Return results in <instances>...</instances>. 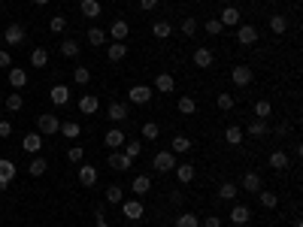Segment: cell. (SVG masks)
<instances>
[{
	"instance_id": "obj_58",
	"label": "cell",
	"mask_w": 303,
	"mask_h": 227,
	"mask_svg": "<svg viewBox=\"0 0 303 227\" xmlns=\"http://www.w3.org/2000/svg\"><path fill=\"white\" fill-rule=\"evenodd\" d=\"M36 6H46V3H49V0H34Z\"/></svg>"
},
{
	"instance_id": "obj_43",
	"label": "cell",
	"mask_w": 303,
	"mask_h": 227,
	"mask_svg": "<svg viewBox=\"0 0 303 227\" xmlns=\"http://www.w3.org/2000/svg\"><path fill=\"white\" fill-rule=\"evenodd\" d=\"M46 170H49V163L43 161V158H34V161L28 163V173H31V176H43Z\"/></svg>"
},
{
	"instance_id": "obj_24",
	"label": "cell",
	"mask_w": 303,
	"mask_h": 227,
	"mask_svg": "<svg viewBox=\"0 0 303 227\" xmlns=\"http://www.w3.org/2000/svg\"><path fill=\"white\" fill-rule=\"evenodd\" d=\"M218 22H221L225 28H236V25H239V9H236V6H225L221 15H218Z\"/></svg>"
},
{
	"instance_id": "obj_12",
	"label": "cell",
	"mask_w": 303,
	"mask_h": 227,
	"mask_svg": "<svg viewBox=\"0 0 303 227\" xmlns=\"http://www.w3.org/2000/svg\"><path fill=\"white\" fill-rule=\"evenodd\" d=\"M128 33H131V25H128L125 18H115V22L109 25V36H112V43H125V39H128Z\"/></svg>"
},
{
	"instance_id": "obj_50",
	"label": "cell",
	"mask_w": 303,
	"mask_h": 227,
	"mask_svg": "<svg viewBox=\"0 0 303 227\" xmlns=\"http://www.w3.org/2000/svg\"><path fill=\"white\" fill-rule=\"evenodd\" d=\"M64 28H67V18H64V15H55V18L49 22V31L52 33H64Z\"/></svg>"
},
{
	"instance_id": "obj_60",
	"label": "cell",
	"mask_w": 303,
	"mask_h": 227,
	"mask_svg": "<svg viewBox=\"0 0 303 227\" xmlns=\"http://www.w3.org/2000/svg\"><path fill=\"white\" fill-rule=\"evenodd\" d=\"M0 3H3V0H0Z\"/></svg>"
},
{
	"instance_id": "obj_53",
	"label": "cell",
	"mask_w": 303,
	"mask_h": 227,
	"mask_svg": "<svg viewBox=\"0 0 303 227\" xmlns=\"http://www.w3.org/2000/svg\"><path fill=\"white\" fill-rule=\"evenodd\" d=\"M158 3H161V0H139V9H143V12H152V9H158Z\"/></svg>"
},
{
	"instance_id": "obj_16",
	"label": "cell",
	"mask_w": 303,
	"mask_h": 227,
	"mask_svg": "<svg viewBox=\"0 0 303 227\" xmlns=\"http://www.w3.org/2000/svg\"><path fill=\"white\" fill-rule=\"evenodd\" d=\"M49 100H52L55 106H67L70 88H67V85H52V88H49Z\"/></svg>"
},
{
	"instance_id": "obj_52",
	"label": "cell",
	"mask_w": 303,
	"mask_h": 227,
	"mask_svg": "<svg viewBox=\"0 0 303 227\" xmlns=\"http://www.w3.org/2000/svg\"><path fill=\"white\" fill-rule=\"evenodd\" d=\"M85 158V152H82V146H73V149H67V161L70 163H79Z\"/></svg>"
},
{
	"instance_id": "obj_54",
	"label": "cell",
	"mask_w": 303,
	"mask_h": 227,
	"mask_svg": "<svg viewBox=\"0 0 303 227\" xmlns=\"http://www.w3.org/2000/svg\"><path fill=\"white\" fill-rule=\"evenodd\" d=\"M9 133H12V121H6V118H3V121H0V136L6 139Z\"/></svg>"
},
{
	"instance_id": "obj_17",
	"label": "cell",
	"mask_w": 303,
	"mask_h": 227,
	"mask_svg": "<svg viewBox=\"0 0 303 227\" xmlns=\"http://www.w3.org/2000/svg\"><path fill=\"white\" fill-rule=\"evenodd\" d=\"M9 85H12L15 91H22V88L28 85V70H22V67H9Z\"/></svg>"
},
{
	"instance_id": "obj_5",
	"label": "cell",
	"mask_w": 303,
	"mask_h": 227,
	"mask_svg": "<svg viewBox=\"0 0 303 227\" xmlns=\"http://www.w3.org/2000/svg\"><path fill=\"white\" fill-rule=\"evenodd\" d=\"M152 97H155V88H149V85H134V88L128 91V100L136 103V106H146Z\"/></svg>"
},
{
	"instance_id": "obj_46",
	"label": "cell",
	"mask_w": 303,
	"mask_h": 227,
	"mask_svg": "<svg viewBox=\"0 0 303 227\" xmlns=\"http://www.w3.org/2000/svg\"><path fill=\"white\" fill-rule=\"evenodd\" d=\"M158 136H161V128L155 121H146L143 125V139H158Z\"/></svg>"
},
{
	"instance_id": "obj_39",
	"label": "cell",
	"mask_w": 303,
	"mask_h": 227,
	"mask_svg": "<svg viewBox=\"0 0 303 227\" xmlns=\"http://www.w3.org/2000/svg\"><path fill=\"white\" fill-rule=\"evenodd\" d=\"M46 64H49V52H46V49H34V52H31V67H39V70H43Z\"/></svg>"
},
{
	"instance_id": "obj_44",
	"label": "cell",
	"mask_w": 303,
	"mask_h": 227,
	"mask_svg": "<svg viewBox=\"0 0 303 227\" xmlns=\"http://www.w3.org/2000/svg\"><path fill=\"white\" fill-rule=\"evenodd\" d=\"M179 31L185 33V36H194V33H197V18H191V15H188V18H182Z\"/></svg>"
},
{
	"instance_id": "obj_11",
	"label": "cell",
	"mask_w": 303,
	"mask_h": 227,
	"mask_svg": "<svg viewBox=\"0 0 303 227\" xmlns=\"http://www.w3.org/2000/svg\"><path fill=\"white\" fill-rule=\"evenodd\" d=\"M79 185H82V188H94V185H97V167L82 163V167H79Z\"/></svg>"
},
{
	"instance_id": "obj_38",
	"label": "cell",
	"mask_w": 303,
	"mask_h": 227,
	"mask_svg": "<svg viewBox=\"0 0 303 227\" xmlns=\"http://www.w3.org/2000/svg\"><path fill=\"white\" fill-rule=\"evenodd\" d=\"M176 227H200V218H197L194 212H182V215L176 218Z\"/></svg>"
},
{
	"instance_id": "obj_3",
	"label": "cell",
	"mask_w": 303,
	"mask_h": 227,
	"mask_svg": "<svg viewBox=\"0 0 303 227\" xmlns=\"http://www.w3.org/2000/svg\"><path fill=\"white\" fill-rule=\"evenodd\" d=\"M252 79H255V73H252V67L246 64H236L231 70V82H234L236 88H246V85H252Z\"/></svg>"
},
{
	"instance_id": "obj_1",
	"label": "cell",
	"mask_w": 303,
	"mask_h": 227,
	"mask_svg": "<svg viewBox=\"0 0 303 227\" xmlns=\"http://www.w3.org/2000/svg\"><path fill=\"white\" fill-rule=\"evenodd\" d=\"M118 206H122V215H125L128 221H139V218L146 215V206H143L139 197H136V200H122Z\"/></svg>"
},
{
	"instance_id": "obj_41",
	"label": "cell",
	"mask_w": 303,
	"mask_h": 227,
	"mask_svg": "<svg viewBox=\"0 0 303 227\" xmlns=\"http://www.w3.org/2000/svg\"><path fill=\"white\" fill-rule=\"evenodd\" d=\"M73 82H76V85H88V82H91V70H88V67H76V70H73Z\"/></svg>"
},
{
	"instance_id": "obj_51",
	"label": "cell",
	"mask_w": 303,
	"mask_h": 227,
	"mask_svg": "<svg viewBox=\"0 0 303 227\" xmlns=\"http://www.w3.org/2000/svg\"><path fill=\"white\" fill-rule=\"evenodd\" d=\"M215 103H218V109H221V112H231V109H234V97H231V94H218Z\"/></svg>"
},
{
	"instance_id": "obj_26",
	"label": "cell",
	"mask_w": 303,
	"mask_h": 227,
	"mask_svg": "<svg viewBox=\"0 0 303 227\" xmlns=\"http://www.w3.org/2000/svg\"><path fill=\"white\" fill-rule=\"evenodd\" d=\"M243 133H249V136H255V139H261V136L267 133V125H264V118H252V121H249V128L243 130Z\"/></svg>"
},
{
	"instance_id": "obj_35",
	"label": "cell",
	"mask_w": 303,
	"mask_h": 227,
	"mask_svg": "<svg viewBox=\"0 0 303 227\" xmlns=\"http://www.w3.org/2000/svg\"><path fill=\"white\" fill-rule=\"evenodd\" d=\"M152 33H155L158 39H170V33H173V25H170L167 18H164V22H155V25H152Z\"/></svg>"
},
{
	"instance_id": "obj_18",
	"label": "cell",
	"mask_w": 303,
	"mask_h": 227,
	"mask_svg": "<svg viewBox=\"0 0 303 227\" xmlns=\"http://www.w3.org/2000/svg\"><path fill=\"white\" fill-rule=\"evenodd\" d=\"M194 176H197L194 163H176V179H179L182 185H191V182H194Z\"/></svg>"
},
{
	"instance_id": "obj_2",
	"label": "cell",
	"mask_w": 303,
	"mask_h": 227,
	"mask_svg": "<svg viewBox=\"0 0 303 227\" xmlns=\"http://www.w3.org/2000/svg\"><path fill=\"white\" fill-rule=\"evenodd\" d=\"M58 128H61V121H58V115H52V112H43V115L36 118V130H39L43 136L58 133Z\"/></svg>"
},
{
	"instance_id": "obj_55",
	"label": "cell",
	"mask_w": 303,
	"mask_h": 227,
	"mask_svg": "<svg viewBox=\"0 0 303 227\" xmlns=\"http://www.w3.org/2000/svg\"><path fill=\"white\" fill-rule=\"evenodd\" d=\"M94 218H97V227H109V224H106V215H103V209H100V206L94 209Z\"/></svg>"
},
{
	"instance_id": "obj_30",
	"label": "cell",
	"mask_w": 303,
	"mask_h": 227,
	"mask_svg": "<svg viewBox=\"0 0 303 227\" xmlns=\"http://www.w3.org/2000/svg\"><path fill=\"white\" fill-rule=\"evenodd\" d=\"M270 31L276 33V36H282V33L288 31V18L285 15H270Z\"/></svg>"
},
{
	"instance_id": "obj_36",
	"label": "cell",
	"mask_w": 303,
	"mask_h": 227,
	"mask_svg": "<svg viewBox=\"0 0 303 227\" xmlns=\"http://www.w3.org/2000/svg\"><path fill=\"white\" fill-rule=\"evenodd\" d=\"M236 191H239L236 182H221V185H218V197H221V200H236Z\"/></svg>"
},
{
	"instance_id": "obj_9",
	"label": "cell",
	"mask_w": 303,
	"mask_h": 227,
	"mask_svg": "<svg viewBox=\"0 0 303 227\" xmlns=\"http://www.w3.org/2000/svg\"><path fill=\"white\" fill-rule=\"evenodd\" d=\"M15 173H18V167L12 161H6V158H0V188H9L12 185V179H15Z\"/></svg>"
},
{
	"instance_id": "obj_8",
	"label": "cell",
	"mask_w": 303,
	"mask_h": 227,
	"mask_svg": "<svg viewBox=\"0 0 303 227\" xmlns=\"http://www.w3.org/2000/svg\"><path fill=\"white\" fill-rule=\"evenodd\" d=\"M103 142H106V149H109V152H118V149L128 142V136H125V130H122V128H112V130H106Z\"/></svg>"
},
{
	"instance_id": "obj_19",
	"label": "cell",
	"mask_w": 303,
	"mask_h": 227,
	"mask_svg": "<svg viewBox=\"0 0 303 227\" xmlns=\"http://www.w3.org/2000/svg\"><path fill=\"white\" fill-rule=\"evenodd\" d=\"M239 191L258 194V191H261V176H258V173H246V176H243V182H239Z\"/></svg>"
},
{
	"instance_id": "obj_10",
	"label": "cell",
	"mask_w": 303,
	"mask_h": 227,
	"mask_svg": "<svg viewBox=\"0 0 303 227\" xmlns=\"http://www.w3.org/2000/svg\"><path fill=\"white\" fill-rule=\"evenodd\" d=\"M106 118H109L112 125H122V121L128 118V103H115V100H112V103L106 106Z\"/></svg>"
},
{
	"instance_id": "obj_21",
	"label": "cell",
	"mask_w": 303,
	"mask_h": 227,
	"mask_svg": "<svg viewBox=\"0 0 303 227\" xmlns=\"http://www.w3.org/2000/svg\"><path fill=\"white\" fill-rule=\"evenodd\" d=\"M106 58H109L112 64H115V61H125V58H128V43H109Z\"/></svg>"
},
{
	"instance_id": "obj_56",
	"label": "cell",
	"mask_w": 303,
	"mask_h": 227,
	"mask_svg": "<svg viewBox=\"0 0 303 227\" xmlns=\"http://www.w3.org/2000/svg\"><path fill=\"white\" fill-rule=\"evenodd\" d=\"M0 67H12V58H9L6 49H0Z\"/></svg>"
},
{
	"instance_id": "obj_22",
	"label": "cell",
	"mask_w": 303,
	"mask_h": 227,
	"mask_svg": "<svg viewBox=\"0 0 303 227\" xmlns=\"http://www.w3.org/2000/svg\"><path fill=\"white\" fill-rule=\"evenodd\" d=\"M170 152H173V155H182V152H191V139H188L185 133H176V136L170 139Z\"/></svg>"
},
{
	"instance_id": "obj_32",
	"label": "cell",
	"mask_w": 303,
	"mask_h": 227,
	"mask_svg": "<svg viewBox=\"0 0 303 227\" xmlns=\"http://www.w3.org/2000/svg\"><path fill=\"white\" fill-rule=\"evenodd\" d=\"M243 136H246V133H243V128H236V125H231V128L225 130V142H228V146H239Z\"/></svg>"
},
{
	"instance_id": "obj_34",
	"label": "cell",
	"mask_w": 303,
	"mask_h": 227,
	"mask_svg": "<svg viewBox=\"0 0 303 227\" xmlns=\"http://www.w3.org/2000/svg\"><path fill=\"white\" fill-rule=\"evenodd\" d=\"M122 200H125V188H122V185H109V188H106V203L118 206Z\"/></svg>"
},
{
	"instance_id": "obj_20",
	"label": "cell",
	"mask_w": 303,
	"mask_h": 227,
	"mask_svg": "<svg viewBox=\"0 0 303 227\" xmlns=\"http://www.w3.org/2000/svg\"><path fill=\"white\" fill-rule=\"evenodd\" d=\"M249 218H252V209L246 203H236L231 209V224H249Z\"/></svg>"
},
{
	"instance_id": "obj_33",
	"label": "cell",
	"mask_w": 303,
	"mask_h": 227,
	"mask_svg": "<svg viewBox=\"0 0 303 227\" xmlns=\"http://www.w3.org/2000/svg\"><path fill=\"white\" fill-rule=\"evenodd\" d=\"M79 52H82V46H79L76 39H64V43H61V55H64V58H79Z\"/></svg>"
},
{
	"instance_id": "obj_29",
	"label": "cell",
	"mask_w": 303,
	"mask_h": 227,
	"mask_svg": "<svg viewBox=\"0 0 303 227\" xmlns=\"http://www.w3.org/2000/svg\"><path fill=\"white\" fill-rule=\"evenodd\" d=\"M267 163L273 167V170H285V167H288V155H285L282 149H276V152L267 158Z\"/></svg>"
},
{
	"instance_id": "obj_7",
	"label": "cell",
	"mask_w": 303,
	"mask_h": 227,
	"mask_svg": "<svg viewBox=\"0 0 303 227\" xmlns=\"http://www.w3.org/2000/svg\"><path fill=\"white\" fill-rule=\"evenodd\" d=\"M258 36H261V33H258L255 25H239V28H236V43H239V46H255Z\"/></svg>"
},
{
	"instance_id": "obj_31",
	"label": "cell",
	"mask_w": 303,
	"mask_h": 227,
	"mask_svg": "<svg viewBox=\"0 0 303 227\" xmlns=\"http://www.w3.org/2000/svg\"><path fill=\"white\" fill-rule=\"evenodd\" d=\"M176 109H179L182 115H194V112H197V100H194V97H179Z\"/></svg>"
},
{
	"instance_id": "obj_57",
	"label": "cell",
	"mask_w": 303,
	"mask_h": 227,
	"mask_svg": "<svg viewBox=\"0 0 303 227\" xmlns=\"http://www.w3.org/2000/svg\"><path fill=\"white\" fill-rule=\"evenodd\" d=\"M203 227H221V218H218V215H209V218L203 221Z\"/></svg>"
},
{
	"instance_id": "obj_40",
	"label": "cell",
	"mask_w": 303,
	"mask_h": 227,
	"mask_svg": "<svg viewBox=\"0 0 303 227\" xmlns=\"http://www.w3.org/2000/svg\"><path fill=\"white\" fill-rule=\"evenodd\" d=\"M258 197H261V206H264V209H276V206H279V197L273 194V191H264V188H261Z\"/></svg>"
},
{
	"instance_id": "obj_4",
	"label": "cell",
	"mask_w": 303,
	"mask_h": 227,
	"mask_svg": "<svg viewBox=\"0 0 303 227\" xmlns=\"http://www.w3.org/2000/svg\"><path fill=\"white\" fill-rule=\"evenodd\" d=\"M3 43H6V46H22V43H25V28H22L18 22L6 25V28H3Z\"/></svg>"
},
{
	"instance_id": "obj_45",
	"label": "cell",
	"mask_w": 303,
	"mask_h": 227,
	"mask_svg": "<svg viewBox=\"0 0 303 227\" xmlns=\"http://www.w3.org/2000/svg\"><path fill=\"white\" fill-rule=\"evenodd\" d=\"M203 31L209 33V36H218V33L225 31V25H221L218 18H206V25H203Z\"/></svg>"
},
{
	"instance_id": "obj_13",
	"label": "cell",
	"mask_w": 303,
	"mask_h": 227,
	"mask_svg": "<svg viewBox=\"0 0 303 227\" xmlns=\"http://www.w3.org/2000/svg\"><path fill=\"white\" fill-rule=\"evenodd\" d=\"M109 167H112V170H118V173H125V170H131V158H128V155H125V152H122V149H118V152H109Z\"/></svg>"
},
{
	"instance_id": "obj_27",
	"label": "cell",
	"mask_w": 303,
	"mask_h": 227,
	"mask_svg": "<svg viewBox=\"0 0 303 227\" xmlns=\"http://www.w3.org/2000/svg\"><path fill=\"white\" fill-rule=\"evenodd\" d=\"M194 67H200V70H206V67H212V49H197L194 52Z\"/></svg>"
},
{
	"instance_id": "obj_59",
	"label": "cell",
	"mask_w": 303,
	"mask_h": 227,
	"mask_svg": "<svg viewBox=\"0 0 303 227\" xmlns=\"http://www.w3.org/2000/svg\"><path fill=\"white\" fill-rule=\"evenodd\" d=\"M0 33H3V28H0Z\"/></svg>"
},
{
	"instance_id": "obj_48",
	"label": "cell",
	"mask_w": 303,
	"mask_h": 227,
	"mask_svg": "<svg viewBox=\"0 0 303 227\" xmlns=\"http://www.w3.org/2000/svg\"><path fill=\"white\" fill-rule=\"evenodd\" d=\"M88 43H91V46H103V43H106V33H103L100 28H88Z\"/></svg>"
},
{
	"instance_id": "obj_25",
	"label": "cell",
	"mask_w": 303,
	"mask_h": 227,
	"mask_svg": "<svg viewBox=\"0 0 303 227\" xmlns=\"http://www.w3.org/2000/svg\"><path fill=\"white\" fill-rule=\"evenodd\" d=\"M176 88V79L170 76V73H158L155 76V91H161V94H170Z\"/></svg>"
},
{
	"instance_id": "obj_42",
	"label": "cell",
	"mask_w": 303,
	"mask_h": 227,
	"mask_svg": "<svg viewBox=\"0 0 303 227\" xmlns=\"http://www.w3.org/2000/svg\"><path fill=\"white\" fill-rule=\"evenodd\" d=\"M22 106H25V100H22V94H18V91L6 94V109H9V112H18Z\"/></svg>"
},
{
	"instance_id": "obj_23",
	"label": "cell",
	"mask_w": 303,
	"mask_h": 227,
	"mask_svg": "<svg viewBox=\"0 0 303 227\" xmlns=\"http://www.w3.org/2000/svg\"><path fill=\"white\" fill-rule=\"evenodd\" d=\"M100 109V100L94 97V94H85V97H79V112L82 115H94Z\"/></svg>"
},
{
	"instance_id": "obj_28",
	"label": "cell",
	"mask_w": 303,
	"mask_h": 227,
	"mask_svg": "<svg viewBox=\"0 0 303 227\" xmlns=\"http://www.w3.org/2000/svg\"><path fill=\"white\" fill-rule=\"evenodd\" d=\"M79 9H82L85 18H97V15H100V3H97V0H82Z\"/></svg>"
},
{
	"instance_id": "obj_49",
	"label": "cell",
	"mask_w": 303,
	"mask_h": 227,
	"mask_svg": "<svg viewBox=\"0 0 303 227\" xmlns=\"http://www.w3.org/2000/svg\"><path fill=\"white\" fill-rule=\"evenodd\" d=\"M270 112H273L270 100H258V103H255V118H267Z\"/></svg>"
},
{
	"instance_id": "obj_37",
	"label": "cell",
	"mask_w": 303,
	"mask_h": 227,
	"mask_svg": "<svg viewBox=\"0 0 303 227\" xmlns=\"http://www.w3.org/2000/svg\"><path fill=\"white\" fill-rule=\"evenodd\" d=\"M58 133H64V139H76V136L82 133V128H79L76 121H64V125L58 128Z\"/></svg>"
},
{
	"instance_id": "obj_14",
	"label": "cell",
	"mask_w": 303,
	"mask_h": 227,
	"mask_svg": "<svg viewBox=\"0 0 303 227\" xmlns=\"http://www.w3.org/2000/svg\"><path fill=\"white\" fill-rule=\"evenodd\" d=\"M22 149H25V152H31V155H36V152L43 149V133H39V130H34V133H25Z\"/></svg>"
},
{
	"instance_id": "obj_15",
	"label": "cell",
	"mask_w": 303,
	"mask_h": 227,
	"mask_svg": "<svg viewBox=\"0 0 303 227\" xmlns=\"http://www.w3.org/2000/svg\"><path fill=\"white\" fill-rule=\"evenodd\" d=\"M131 191H134L136 197H146L149 191H152V179H149L146 173H139V176H134V182H131Z\"/></svg>"
},
{
	"instance_id": "obj_6",
	"label": "cell",
	"mask_w": 303,
	"mask_h": 227,
	"mask_svg": "<svg viewBox=\"0 0 303 227\" xmlns=\"http://www.w3.org/2000/svg\"><path fill=\"white\" fill-rule=\"evenodd\" d=\"M152 167L158 170V173H170V170H176V155L173 152H158L155 158H152Z\"/></svg>"
},
{
	"instance_id": "obj_47",
	"label": "cell",
	"mask_w": 303,
	"mask_h": 227,
	"mask_svg": "<svg viewBox=\"0 0 303 227\" xmlns=\"http://www.w3.org/2000/svg\"><path fill=\"white\" fill-rule=\"evenodd\" d=\"M122 149H125V155H128L131 161H134V158H139V155H143V146H139L136 139H131V142H125Z\"/></svg>"
}]
</instances>
